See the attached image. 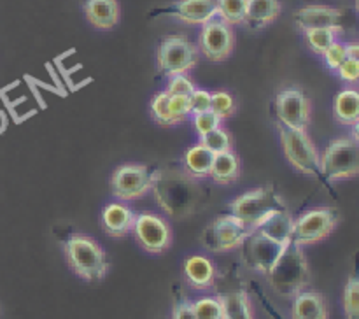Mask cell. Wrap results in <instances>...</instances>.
I'll use <instances>...</instances> for the list:
<instances>
[{
	"instance_id": "1",
	"label": "cell",
	"mask_w": 359,
	"mask_h": 319,
	"mask_svg": "<svg viewBox=\"0 0 359 319\" xmlns=\"http://www.w3.org/2000/svg\"><path fill=\"white\" fill-rule=\"evenodd\" d=\"M69 269L84 283H102L107 277L111 262L100 242L84 233H74L63 242Z\"/></svg>"
},
{
	"instance_id": "2",
	"label": "cell",
	"mask_w": 359,
	"mask_h": 319,
	"mask_svg": "<svg viewBox=\"0 0 359 319\" xmlns=\"http://www.w3.org/2000/svg\"><path fill=\"white\" fill-rule=\"evenodd\" d=\"M265 277L273 291L280 297L293 298L294 294L304 291L311 283V272H309L304 247L291 240Z\"/></svg>"
},
{
	"instance_id": "3",
	"label": "cell",
	"mask_w": 359,
	"mask_h": 319,
	"mask_svg": "<svg viewBox=\"0 0 359 319\" xmlns=\"http://www.w3.org/2000/svg\"><path fill=\"white\" fill-rule=\"evenodd\" d=\"M230 209L231 214L237 216L242 223L252 230H258L270 217L287 210V205L276 186L265 184L238 195L230 203Z\"/></svg>"
},
{
	"instance_id": "4",
	"label": "cell",
	"mask_w": 359,
	"mask_h": 319,
	"mask_svg": "<svg viewBox=\"0 0 359 319\" xmlns=\"http://www.w3.org/2000/svg\"><path fill=\"white\" fill-rule=\"evenodd\" d=\"M280 144H283V151L286 160L290 161L291 167L300 174L314 177L325 184V188H330V182L323 177L321 170V154L316 149L314 142L309 137L307 130H290L279 126Z\"/></svg>"
},
{
	"instance_id": "5",
	"label": "cell",
	"mask_w": 359,
	"mask_h": 319,
	"mask_svg": "<svg viewBox=\"0 0 359 319\" xmlns=\"http://www.w3.org/2000/svg\"><path fill=\"white\" fill-rule=\"evenodd\" d=\"M321 170L330 184L359 177V144L351 137L333 139L321 154Z\"/></svg>"
},
{
	"instance_id": "6",
	"label": "cell",
	"mask_w": 359,
	"mask_h": 319,
	"mask_svg": "<svg viewBox=\"0 0 359 319\" xmlns=\"http://www.w3.org/2000/svg\"><path fill=\"white\" fill-rule=\"evenodd\" d=\"M198 62V48L186 35H165L156 49V69L161 76L188 74Z\"/></svg>"
},
{
	"instance_id": "7",
	"label": "cell",
	"mask_w": 359,
	"mask_h": 319,
	"mask_svg": "<svg viewBox=\"0 0 359 319\" xmlns=\"http://www.w3.org/2000/svg\"><path fill=\"white\" fill-rule=\"evenodd\" d=\"M252 231L255 230L242 223L237 216L224 214L203 228L200 233V242L210 252H230L241 247Z\"/></svg>"
},
{
	"instance_id": "8",
	"label": "cell",
	"mask_w": 359,
	"mask_h": 319,
	"mask_svg": "<svg viewBox=\"0 0 359 319\" xmlns=\"http://www.w3.org/2000/svg\"><path fill=\"white\" fill-rule=\"evenodd\" d=\"M340 221V212L335 207H314L293 221L291 240L298 245H311L325 240L333 233Z\"/></svg>"
},
{
	"instance_id": "9",
	"label": "cell",
	"mask_w": 359,
	"mask_h": 319,
	"mask_svg": "<svg viewBox=\"0 0 359 319\" xmlns=\"http://www.w3.org/2000/svg\"><path fill=\"white\" fill-rule=\"evenodd\" d=\"M160 170H151L144 163H123L112 172L111 189L112 195L123 202L137 200L153 189L154 181Z\"/></svg>"
},
{
	"instance_id": "10",
	"label": "cell",
	"mask_w": 359,
	"mask_h": 319,
	"mask_svg": "<svg viewBox=\"0 0 359 319\" xmlns=\"http://www.w3.org/2000/svg\"><path fill=\"white\" fill-rule=\"evenodd\" d=\"M132 233L137 244L149 254H163L174 242V230L170 223L163 216L149 210L137 214Z\"/></svg>"
},
{
	"instance_id": "11",
	"label": "cell",
	"mask_w": 359,
	"mask_h": 319,
	"mask_svg": "<svg viewBox=\"0 0 359 319\" xmlns=\"http://www.w3.org/2000/svg\"><path fill=\"white\" fill-rule=\"evenodd\" d=\"M279 126L290 130H307L312 116L311 98L300 86H287L273 98Z\"/></svg>"
},
{
	"instance_id": "12",
	"label": "cell",
	"mask_w": 359,
	"mask_h": 319,
	"mask_svg": "<svg viewBox=\"0 0 359 319\" xmlns=\"http://www.w3.org/2000/svg\"><path fill=\"white\" fill-rule=\"evenodd\" d=\"M287 244L290 242H279L262 233L259 230H255L238 249H242V262L249 270L266 276L284 252V249L287 247Z\"/></svg>"
},
{
	"instance_id": "13",
	"label": "cell",
	"mask_w": 359,
	"mask_h": 319,
	"mask_svg": "<svg viewBox=\"0 0 359 319\" xmlns=\"http://www.w3.org/2000/svg\"><path fill=\"white\" fill-rule=\"evenodd\" d=\"M235 49V32L221 18H212L202 25L198 35V51L210 62H224Z\"/></svg>"
},
{
	"instance_id": "14",
	"label": "cell",
	"mask_w": 359,
	"mask_h": 319,
	"mask_svg": "<svg viewBox=\"0 0 359 319\" xmlns=\"http://www.w3.org/2000/svg\"><path fill=\"white\" fill-rule=\"evenodd\" d=\"M160 16L174 18L186 25H203L216 18V0H174L149 13V18Z\"/></svg>"
},
{
	"instance_id": "15",
	"label": "cell",
	"mask_w": 359,
	"mask_h": 319,
	"mask_svg": "<svg viewBox=\"0 0 359 319\" xmlns=\"http://www.w3.org/2000/svg\"><path fill=\"white\" fill-rule=\"evenodd\" d=\"M151 116L161 126H175L184 123L191 116L189 112V97L168 95L160 91L151 100Z\"/></svg>"
},
{
	"instance_id": "16",
	"label": "cell",
	"mask_w": 359,
	"mask_h": 319,
	"mask_svg": "<svg viewBox=\"0 0 359 319\" xmlns=\"http://www.w3.org/2000/svg\"><path fill=\"white\" fill-rule=\"evenodd\" d=\"M182 277L193 290L209 291L219 280V269L209 256L191 254L182 262Z\"/></svg>"
},
{
	"instance_id": "17",
	"label": "cell",
	"mask_w": 359,
	"mask_h": 319,
	"mask_svg": "<svg viewBox=\"0 0 359 319\" xmlns=\"http://www.w3.org/2000/svg\"><path fill=\"white\" fill-rule=\"evenodd\" d=\"M293 20L302 32L312 30V28H342L344 30V11L333 6H323V4L304 6L294 13Z\"/></svg>"
},
{
	"instance_id": "18",
	"label": "cell",
	"mask_w": 359,
	"mask_h": 319,
	"mask_svg": "<svg viewBox=\"0 0 359 319\" xmlns=\"http://www.w3.org/2000/svg\"><path fill=\"white\" fill-rule=\"evenodd\" d=\"M135 217V210L128 203L123 202V200H114L102 209L100 224L109 237L121 238L132 233Z\"/></svg>"
},
{
	"instance_id": "19",
	"label": "cell",
	"mask_w": 359,
	"mask_h": 319,
	"mask_svg": "<svg viewBox=\"0 0 359 319\" xmlns=\"http://www.w3.org/2000/svg\"><path fill=\"white\" fill-rule=\"evenodd\" d=\"M83 14L91 27L111 30L121 20V6L118 0H84Z\"/></svg>"
},
{
	"instance_id": "20",
	"label": "cell",
	"mask_w": 359,
	"mask_h": 319,
	"mask_svg": "<svg viewBox=\"0 0 359 319\" xmlns=\"http://www.w3.org/2000/svg\"><path fill=\"white\" fill-rule=\"evenodd\" d=\"M328 301L319 291L304 290L293 297L291 319H328Z\"/></svg>"
},
{
	"instance_id": "21",
	"label": "cell",
	"mask_w": 359,
	"mask_h": 319,
	"mask_svg": "<svg viewBox=\"0 0 359 319\" xmlns=\"http://www.w3.org/2000/svg\"><path fill=\"white\" fill-rule=\"evenodd\" d=\"M283 13L280 0H248L245 2L244 25L249 30L256 32L269 27Z\"/></svg>"
},
{
	"instance_id": "22",
	"label": "cell",
	"mask_w": 359,
	"mask_h": 319,
	"mask_svg": "<svg viewBox=\"0 0 359 319\" xmlns=\"http://www.w3.org/2000/svg\"><path fill=\"white\" fill-rule=\"evenodd\" d=\"M242 174V161L235 151H226L214 156L212 168H210V175L216 184L219 186H230L238 181Z\"/></svg>"
},
{
	"instance_id": "23",
	"label": "cell",
	"mask_w": 359,
	"mask_h": 319,
	"mask_svg": "<svg viewBox=\"0 0 359 319\" xmlns=\"http://www.w3.org/2000/svg\"><path fill=\"white\" fill-rule=\"evenodd\" d=\"M214 156L216 154L210 153L205 146L202 144H195V146L188 147L182 156V167L188 177L191 179H207L210 175V168H212Z\"/></svg>"
},
{
	"instance_id": "24",
	"label": "cell",
	"mask_w": 359,
	"mask_h": 319,
	"mask_svg": "<svg viewBox=\"0 0 359 319\" xmlns=\"http://www.w3.org/2000/svg\"><path fill=\"white\" fill-rule=\"evenodd\" d=\"M333 116L340 125L353 126L359 121V90L346 88L339 91L333 100Z\"/></svg>"
},
{
	"instance_id": "25",
	"label": "cell",
	"mask_w": 359,
	"mask_h": 319,
	"mask_svg": "<svg viewBox=\"0 0 359 319\" xmlns=\"http://www.w3.org/2000/svg\"><path fill=\"white\" fill-rule=\"evenodd\" d=\"M224 307V319H255L251 298L245 287L219 294Z\"/></svg>"
},
{
	"instance_id": "26",
	"label": "cell",
	"mask_w": 359,
	"mask_h": 319,
	"mask_svg": "<svg viewBox=\"0 0 359 319\" xmlns=\"http://www.w3.org/2000/svg\"><path fill=\"white\" fill-rule=\"evenodd\" d=\"M342 304L346 319H359V251L354 254L353 270L344 286Z\"/></svg>"
},
{
	"instance_id": "27",
	"label": "cell",
	"mask_w": 359,
	"mask_h": 319,
	"mask_svg": "<svg viewBox=\"0 0 359 319\" xmlns=\"http://www.w3.org/2000/svg\"><path fill=\"white\" fill-rule=\"evenodd\" d=\"M342 28H312V30H305L304 37L307 42L309 49L316 55L323 56L326 49L339 41V35H342Z\"/></svg>"
},
{
	"instance_id": "28",
	"label": "cell",
	"mask_w": 359,
	"mask_h": 319,
	"mask_svg": "<svg viewBox=\"0 0 359 319\" xmlns=\"http://www.w3.org/2000/svg\"><path fill=\"white\" fill-rule=\"evenodd\" d=\"M198 142L202 144V146H205L210 153L221 154V153H226V151H233L235 137L230 130L219 126V128H216L214 132L207 133L205 137H202Z\"/></svg>"
},
{
	"instance_id": "29",
	"label": "cell",
	"mask_w": 359,
	"mask_h": 319,
	"mask_svg": "<svg viewBox=\"0 0 359 319\" xmlns=\"http://www.w3.org/2000/svg\"><path fill=\"white\" fill-rule=\"evenodd\" d=\"M248 0H216V16L231 27L244 25Z\"/></svg>"
},
{
	"instance_id": "30",
	"label": "cell",
	"mask_w": 359,
	"mask_h": 319,
	"mask_svg": "<svg viewBox=\"0 0 359 319\" xmlns=\"http://www.w3.org/2000/svg\"><path fill=\"white\" fill-rule=\"evenodd\" d=\"M196 319H224V307L221 297H202L193 301Z\"/></svg>"
},
{
	"instance_id": "31",
	"label": "cell",
	"mask_w": 359,
	"mask_h": 319,
	"mask_svg": "<svg viewBox=\"0 0 359 319\" xmlns=\"http://www.w3.org/2000/svg\"><path fill=\"white\" fill-rule=\"evenodd\" d=\"M210 111L223 121V119L231 118L237 112V102H235L233 95L228 93L224 90L212 91V104H210Z\"/></svg>"
},
{
	"instance_id": "32",
	"label": "cell",
	"mask_w": 359,
	"mask_h": 319,
	"mask_svg": "<svg viewBox=\"0 0 359 319\" xmlns=\"http://www.w3.org/2000/svg\"><path fill=\"white\" fill-rule=\"evenodd\" d=\"M196 90V84L193 83L188 74H175L168 77V83L165 91L168 95H179V97H189Z\"/></svg>"
},
{
	"instance_id": "33",
	"label": "cell",
	"mask_w": 359,
	"mask_h": 319,
	"mask_svg": "<svg viewBox=\"0 0 359 319\" xmlns=\"http://www.w3.org/2000/svg\"><path fill=\"white\" fill-rule=\"evenodd\" d=\"M221 126V119L214 114L212 111L200 112V114H193V130L198 135V139L205 137L207 133L214 132Z\"/></svg>"
},
{
	"instance_id": "34",
	"label": "cell",
	"mask_w": 359,
	"mask_h": 319,
	"mask_svg": "<svg viewBox=\"0 0 359 319\" xmlns=\"http://www.w3.org/2000/svg\"><path fill=\"white\" fill-rule=\"evenodd\" d=\"M323 60H325V65L328 67L330 70L337 72L340 65L347 60V44L346 42L335 41L323 55Z\"/></svg>"
},
{
	"instance_id": "35",
	"label": "cell",
	"mask_w": 359,
	"mask_h": 319,
	"mask_svg": "<svg viewBox=\"0 0 359 319\" xmlns=\"http://www.w3.org/2000/svg\"><path fill=\"white\" fill-rule=\"evenodd\" d=\"M170 319H196L195 312H193V301L181 290L174 297V307H172Z\"/></svg>"
},
{
	"instance_id": "36",
	"label": "cell",
	"mask_w": 359,
	"mask_h": 319,
	"mask_svg": "<svg viewBox=\"0 0 359 319\" xmlns=\"http://www.w3.org/2000/svg\"><path fill=\"white\" fill-rule=\"evenodd\" d=\"M210 104H212V93H210V91L198 90V88H196V90L189 95V112H191V116L210 111Z\"/></svg>"
},
{
	"instance_id": "37",
	"label": "cell",
	"mask_w": 359,
	"mask_h": 319,
	"mask_svg": "<svg viewBox=\"0 0 359 319\" xmlns=\"http://www.w3.org/2000/svg\"><path fill=\"white\" fill-rule=\"evenodd\" d=\"M340 79L347 84H356L359 83V62L354 58H347L342 65L337 69Z\"/></svg>"
},
{
	"instance_id": "38",
	"label": "cell",
	"mask_w": 359,
	"mask_h": 319,
	"mask_svg": "<svg viewBox=\"0 0 359 319\" xmlns=\"http://www.w3.org/2000/svg\"><path fill=\"white\" fill-rule=\"evenodd\" d=\"M347 58H354L359 62V41L347 42Z\"/></svg>"
},
{
	"instance_id": "39",
	"label": "cell",
	"mask_w": 359,
	"mask_h": 319,
	"mask_svg": "<svg viewBox=\"0 0 359 319\" xmlns=\"http://www.w3.org/2000/svg\"><path fill=\"white\" fill-rule=\"evenodd\" d=\"M351 139H353L356 144H359V121H356L353 125V130H351Z\"/></svg>"
},
{
	"instance_id": "40",
	"label": "cell",
	"mask_w": 359,
	"mask_h": 319,
	"mask_svg": "<svg viewBox=\"0 0 359 319\" xmlns=\"http://www.w3.org/2000/svg\"><path fill=\"white\" fill-rule=\"evenodd\" d=\"M354 7H356L358 14H359V0H354Z\"/></svg>"
}]
</instances>
